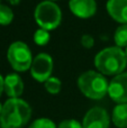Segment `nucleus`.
Masks as SVG:
<instances>
[{
    "label": "nucleus",
    "instance_id": "obj_10",
    "mask_svg": "<svg viewBox=\"0 0 127 128\" xmlns=\"http://www.w3.org/2000/svg\"><path fill=\"white\" fill-rule=\"evenodd\" d=\"M106 8L114 20L127 24V0H108Z\"/></svg>",
    "mask_w": 127,
    "mask_h": 128
},
{
    "label": "nucleus",
    "instance_id": "obj_9",
    "mask_svg": "<svg viewBox=\"0 0 127 128\" xmlns=\"http://www.w3.org/2000/svg\"><path fill=\"white\" fill-rule=\"evenodd\" d=\"M69 8L76 17L86 19L96 14L97 2L96 0H70Z\"/></svg>",
    "mask_w": 127,
    "mask_h": 128
},
{
    "label": "nucleus",
    "instance_id": "obj_6",
    "mask_svg": "<svg viewBox=\"0 0 127 128\" xmlns=\"http://www.w3.org/2000/svg\"><path fill=\"white\" fill-rule=\"evenodd\" d=\"M53 58L46 53H40L36 55L30 66V74L33 79L38 82H45L51 78L53 72Z\"/></svg>",
    "mask_w": 127,
    "mask_h": 128
},
{
    "label": "nucleus",
    "instance_id": "obj_23",
    "mask_svg": "<svg viewBox=\"0 0 127 128\" xmlns=\"http://www.w3.org/2000/svg\"><path fill=\"white\" fill-rule=\"evenodd\" d=\"M125 54H126V58H127V47H126V52H125Z\"/></svg>",
    "mask_w": 127,
    "mask_h": 128
},
{
    "label": "nucleus",
    "instance_id": "obj_20",
    "mask_svg": "<svg viewBox=\"0 0 127 128\" xmlns=\"http://www.w3.org/2000/svg\"><path fill=\"white\" fill-rule=\"evenodd\" d=\"M2 91H4V78L0 74V96H1Z\"/></svg>",
    "mask_w": 127,
    "mask_h": 128
},
{
    "label": "nucleus",
    "instance_id": "obj_2",
    "mask_svg": "<svg viewBox=\"0 0 127 128\" xmlns=\"http://www.w3.org/2000/svg\"><path fill=\"white\" fill-rule=\"evenodd\" d=\"M94 65L101 74L116 76L126 68V54L120 47H106L94 56Z\"/></svg>",
    "mask_w": 127,
    "mask_h": 128
},
{
    "label": "nucleus",
    "instance_id": "obj_16",
    "mask_svg": "<svg viewBox=\"0 0 127 128\" xmlns=\"http://www.w3.org/2000/svg\"><path fill=\"white\" fill-rule=\"evenodd\" d=\"M50 38H51V35H50L48 30H45L43 28H38L34 33V42L40 46L46 45L50 42Z\"/></svg>",
    "mask_w": 127,
    "mask_h": 128
},
{
    "label": "nucleus",
    "instance_id": "obj_8",
    "mask_svg": "<svg viewBox=\"0 0 127 128\" xmlns=\"http://www.w3.org/2000/svg\"><path fill=\"white\" fill-rule=\"evenodd\" d=\"M109 116L101 107H94L87 111L83 118V128H109Z\"/></svg>",
    "mask_w": 127,
    "mask_h": 128
},
{
    "label": "nucleus",
    "instance_id": "obj_21",
    "mask_svg": "<svg viewBox=\"0 0 127 128\" xmlns=\"http://www.w3.org/2000/svg\"><path fill=\"white\" fill-rule=\"evenodd\" d=\"M7 1L10 4H12V6H16V4H18L20 2V0H7Z\"/></svg>",
    "mask_w": 127,
    "mask_h": 128
},
{
    "label": "nucleus",
    "instance_id": "obj_3",
    "mask_svg": "<svg viewBox=\"0 0 127 128\" xmlns=\"http://www.w3.org/2000/svg\"><path fill=\"white\" fill-rule=\"evenodd\" d=\"M78 86L87 98L99 100L108 93L109 83L100 72L90 70L79 76Z\"/></svg>",
    "mask_w": 127,
    "mask_h": 128
},
{
    "label": "nucleus",
    "instance_id": "obj_19",
    "mask_svg": "<svg viewBox=\"0 0 127 128\" xmlns=\"http://www.w3.org/2000/svg\"><path fill=\"white\" fill-rule=\"evenodd\" d=\"M81 45H82L84 48H91L94 45V40L91 35L89 34H84L81 37Z\"/></svg>",
    "mask_w": 127,
    "mask_h": 128
},
{
    "label": "nucleus",
    "instance_id": "obj_7",
    "mask_svg": "<svg viewBox=\"0 0 127 128\" xmlns=\"http://www.w3.org/2000/svg\"><path fill=\"white\" fill-rule=\"evenodd\" d=\"M108 94L117 104H127V71L116 75L109 82Z\"/></svg>",
    "mask_w": 127,
    "mask_h": 128
},
{
    "label": "nucleus",
    "instance_id": "obj_18",
    "mask_svg": "<svg viewBox=\"0 0 127 128\" xmlns=\"http://www.w3.org/2000/svg\"><path fill=\"white\" fill-rule=\"evenodd\" d=\"M58 128H83L82 125L76 119H66L60 122Z\"/></svg>",
    "mask_w": 127,
    "mask_h": 128
},
{
    "label": "nucleus",
    "instance_id": "obj_22",
    "mask_svg": "<svg viewBox=\"0 0 127 128\" xmlns=\"http://www.w3.org/2000/svg\"><path fill=\"white\" fill-rule=\"evenodd\" d=\"M2 108H4V104H0V114H1V111H2Z\"/></svg>",
    "mask_w": 127,
    "mask_h": 128
},
{
    "label": "nucleus",
    "instance_id": "obj_4",
    "mask_svg": "<svg viewBox=\"0 0 127 128\" xmlns=\"http://www.w3.org/2000/svg\"><path fill=\"white\" fill-rule=\"evenodd\" d=\"M34 17L40 26L45 30H53L58 28L62 20L61 9L54 1L44 0L37 4L34 11Z\"/></svg>",
    "mask_w": 127,
    "mask_h": 128
},
{
    "label": "nucleus",
    "instance_id": "obj_24",
    "mask_svg": "<svg viewBox=\"0 0 127 128\" xmlns=\"http://www.w3.org/2000/svg\"><path fill=\"white\" fill-rule=\"evenodd\" d=\"M48 1H55V0H48Z\"/></svg>",
    "mask_w": 127,
    "mask_h": 128
},
{
    "label": "nucleus",
    "instance_id": "obj_1",
    "mask_svg": "<svg viewBox=\"0 0 127 128\" xmlns=\"http://www.w3.org/2000/svg\"><path fill=\"white\" fill-rule=\"evenodd\" d=\"M32 117V108L20 98H9L0 114V128H22Z\"/></svg>",
    "mask_w": 127,
    "mask_h": 128
},
{
    "label": "nucleus",
    "instance_id": "obj_12",
    "mask_svg": "<svg viewBox=\"0 0 127 128\" xmlns=\"http://www.w3.org/2000/svg\"><path fill=\"white\" fill-rule=\"evenodd\" d=\"M112 122L118 128H127V104H118L112 110Z\"/></svg>",
    "mask_w": 127,
    "mask_h": 128
},
{
    "label": "nucleus",
    "instance_id": "obj_11",
    "mask_svg": "<svg viewBox=\"0 0 127 128\" xmlns=\"http://www.w3.org/2000/svg\"><path fill=\"white\" fill-rule=\"evenodd\" d=\"M24 91L22 80L17 73H10L4 78V92L10 98H19Z\"/></svg>",
    "mask_w": 127,
    "mask_h": 128
},
{
    "label": "nucleus",
    "instance_id": "obj_17",
    "mask_svg": "<svg viewBox=\"0 0 127 128\" xmlns=\"http://www.w3.org/2000/svg\"><path fill=\"white\" fill-rule=\"evenodd\" d=\"M28 128H56V125L48 118H38L34 120Z\"/></svg>",
    "mask_w": 127,
    "mask_h": 128
},
{
    "label": "nucleus",
    "instance_id": "obj_13",
    "mask_svg": "<svg viewBox=\"0 0 127 128\" xmlns=\"http://www.w3.org/2000/svg\"><path fill=\"white\" fill-rule=\"evenodd\" d=\"M114 40L117 47H127V24L117 27L114 34Z\"/></svg>",
    "mask_w": 127,
    "mask_h": 128
},
{
    "label": "nucleus",
    "instance_id": "obj_15",
    "mask_svg": "<svg viewBox=\"0 0 127 128\" xmlns=\"http://www.w3.org/2000/svg\"><path fill=\"white\" fill-rule=\"evenodd\" d=\"M45 89L47 92L52 93V94H56L61 91V86H62V82L58 78L51 76L46 82H45Z\"/></svg>",
    "mask_w": 127,
    "mask_h": 128
},
{
    "label": "nucleus",
    "instance_id": "obj_14",
    "mask_svg": "<svg viewBox=\"0 0 127 128\" xmlns=\"http://www.w3.org/2000/svg\"><path fill=\"white\" fill-rule=\"evenodd\" d=\"M14 19V12L10 7L6 4H0V25H9Z\"/></svg>",
    "mask_w": 127,
    "mask_h": 128
},
{
    "label": "nucleus",
    "instance_id": "obj_5",
    "mask_svg": "<svg viewBox=\"0 0 127 128\" xmlns=\"http://www.w3.org/2000/svg\"><path fill=\"white\" fill-rule=\"evenodd\" d=\"M7 58L11 68L18 72H25L30 68L33 63V55L30 48L24 42H14L7 51Z\"/></svg>",
    "mask_w": 127,
    "mask_h": 128
}]
</instances>
